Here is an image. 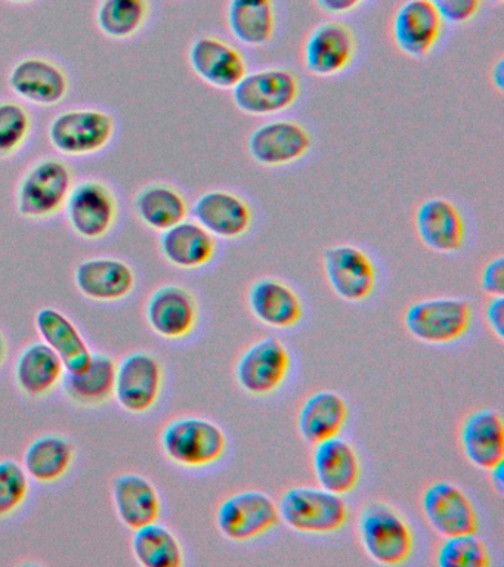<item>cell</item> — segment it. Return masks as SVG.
Returning <instances> with one entry per match:
<instances>
[{"instance_id":"cell-34","label":"cell","mask_w":504,"mask_h":567,"mask_svg":"<svg viewBox=\"0 0 504 567\" xmlns=\"http://www.w3.org/2000/svg\"><path fill=\"white\" fill-rule=\"evenodd\" d=\"M74 446L60 434H43L34 439L24 452L23 467L39 483H54L72 467Z\"/></svg>"},{"instance_id":"cell-40","label":"cell","mask_w":504,"mask_h":567,"mask_svg":"<svg viewBox=\"0 0 504 567\" xmlns=\"http://www.w3.org/2000/svg\"><path fill=\"white\" fill-rule=\"evenodd\" d=\"M482 0H440L435 4L446 24H466L480 12Z\"/></svg>"},{"instance_id":"cell-48","label":"cell","mask_w":504,"mask_h":567,"mask_svg":"<svg viewBox=\"0 0 504 567\" xmlns=\"http://www.w3.org/2000/svg\"><path fill=\"white\" fill-rule=\"evenodd\" d=\"M490 3L500 4L503 3V0H488Z\"/></svg>"},{"instance_id":"cell-38","label":"cell","mask_w":504,"mask_h":567,"mask_svg":"<svg viewBox=\"0 0 504 567\" xmlns=\"http://www.w3.org/2000/svg\"><path fill=\"white\" fill-rule=\"evenodd\" d=\"M490 563L488 549L476 534L450 536L436 549L440 567H488Z\"/></svg>"},{"instance_id":"cell-9","label":"cell","mask_w":504,"mask_h":567,"mask_svg":"<svg viewBox=\"0 0 504 567\" xmlns=\"http://www.w3.org/2000/svg\"><path fill=\"white\" fill-rule=\"evenodd\" d=\"M70 228L83 239L104 238L116 225L119 199L107 184L86 179L74 184L64 207Z\"/></svg>"},{"instance_id":"cell-8","label":"cell","mask_w":504,"mask_h":567,"mask_svg":"<svg viewBox=\"0 0 504 567\" xmlns=\"http://www.w3.org/2000/svg\"><path fill=\"white\" fill-rule=\"evenodd\" d=\"M280 523L276 501L260 491H241L227 496L216 509V526L234 543H249Z\"/></svg>"},{"instance_id":"cell-5","label":"cell","mask_w":504,"mask_h":567,"mask_svg":"<svg viewBox=\"0 0 504 567\" xmlns=\"http://www.w3.org/2000/svg\"><path fill=\"white\" fill-rule=\"evenodd\" d=\"M116 117L100 109L61 111L48 126L52 148L68 157H90L107 148L116 135Z\"/></svg>"},{"instance_id":"cell-16","label":"cell","mask_w":504,"mask_h":567,"mask_svg":"<svg viewBox=\"0 0 504 567\" xmlns=\"http://www.w3.org/2000/svg\"><path fill=\"white\" fill-rule=\"evenodd\" d=\"M444 24L435 4L429 0H405L392 18L393 43L405 56L423 60L440 42Z\"/></svg>"},{"instance_id":"cell-4","label":"cell","mask_w":504,"mask_h":567,"mask_svg":"<svg viewBox=\"0 0 504 567\" xmlns=\"http://www.w3.org/2000/svg\"><path fill=\"white\" fill-rule=\"evenodd\" d=\"M280 520L308 535L336 534L347 525L349 509L340 495L313 486H295L281 495Z\"/></svg>"},{"instance_id":"cell-39","label":"cell","mask_w":504,"mask_h":567,"mask_svg":"<svg viewBox=\"0 0 504 567\" xmlns=\"http://www.w3.org/2000/svg\"><path fill=\"white\" fill-rule=\"evenodd\" d=\"M30 482L23 465L0 461V518L11 516L28 499Z\"/></svg>"},{"instance_id":"cell-6","label":"cell","mask_w":504,"mask_h":567,"mask_svg":"<svg viewBox=\"0 0 504 567\" xmlns=\"http://www.w3.org/2000/svg\"><path fill=\"white\" fill-rule=\"evenodd\" d=\"M472 305L460 297L415 301L404 315L405 330L426 344H449L462 339L472 326Z\"/></svg>"},{"instance_id":"cell-21","label":"cell","mask_w":504,"mask_h":567,"mask_svg":"<svg viewBox=\"0 0 504 567\" xmlns=\"http://www.w3.org/2000/svg\"><path fill=\"white\" fill-rule=\"evenodd\" d=\"M414 228L420 243L435 252H455L466 243V221L450 199H424L414 213Z\"/></svg>"},{"instance_id":"cell-15","label":"cell","mask_w":504,"mask_h":567,"mask_svg":"<svg viewBox=\"0 0 504 567\" xmlns=\"http://www.w3.org/2000/svg\"><path fill=\"white\" fill-rule=\"evenodd\" d=\"M357 53L353 31L339 21L313 27L304 43L305 70L316 78H335L352 64Z\"/></svg>"},{"instance_id":"cell-31","label":"cell","mask_w":504,"mask_h":567,"mask_svg":"<svg viewBox=\"0 0 504 567\" xmlns=\"http://www.w3.org/2000/svg\"><path fill=\"white\" fill-rule=\"evenodd\" d=\"M227 25L233 38L249 48H264L276 34L274 0H229Z\"/></svg>"},{"instance_id":"cell-47","label":"cell","mask_w":504,"mask_h":567,"mask_svg":"<svg viewBox=\"0 0 504 567\" xmlns=\"http://www.w3.org/2000/svg\"><path fill=\"white\" fill-rule=\"evenodd\" d=\"M7 2L16 3V4H28L37 2V0H7Z\"/></svg>"},{"instance_id":"cell-18","label":"cell","mask_w":504,"mask_h":567,"mask_svg":"<svg viewBox=\"0 0 504 567\" xmlns=\"http://www.w3.org/2000/svg\"><path fill=\"white\" fill-rule=\"evenodd\" d=\"M188 64L202 82L223 91H233L247 73L243 53L216 35H200L194 40L188 49Z\"/></svg>"},{"instance_id":"cell-14","label":"cell","mask_w":504,"mask_h":567,"mask_svg":"<svg viewBox=\"0 0 504 567\" xmlns=\"http://www.w3.org/2000/svg\"><path fill=\"white\" fill-rule=\"evenodd\" d=\"M322 265L327 282L340 299L358 303L373 295L378 269L373 259L360 247L340 244L327 248Z\"/></svg>"},{"instance_id":"cell-36","label":"cell","mask_w":504,"mask_h":567,"mask_svg":"<svg viewBox=\"0 0 504 567\" xmlns=\"http://www.w3.org/2000/svg\"><path fill=\"white\" fill-rule=\"evenodd\" d=\"M150 12V0H100L95 12L96 27L105 38L131 39L147 24Z\"/></svg>"},{"instance_id":"cell-12","label":"cell","mask_w":504,"mask_h":567,"mask_svg":"<svg viewBox=\"0 0 504 567\" xmlns=\"http://www.w3.org/2000/svg\"><path fill=\"white\" fill-rule=\"evenodd\" d=\"M420 504L428 525L442 538L475 535L480 529L475 505L454 483H431L424 487Z\"/></svg>"},{"instance_id":"cell-46","label":"cell","mask_w":504,"mask_h":567,"mask_svg":"<svg viewBox=\"0 0 504 567\" xmlns=\"http://www.w3.org/2000/svg\"><path fill=\"white\" fill-rule=\"evenodd\" d=\"M7 358V343L6 339H3V336L0 334V367L3 365V362H6Z\"/></svg>"},{"instance_id":"cell-7","label":"cell","mask_w":504,"mask_h":567,"mask_svg":"<svg viewBox=\"0 0 504 567\" xmlns=\"http://www.w3.org/2000/svg\"><path fill=\"white\" fill-rule=\"evenodd\" d=\"M300 82L294 71L263 69L246 73L233 87V102L241 113L254 117H272L298 102Z\"/></svg>"},{"instance_id":"cell-27","label":"cell","mask_w":504,"mask_h":567,"mask_svg":"<svg viewBox=\"0 0 504 567\" xmlns=\"http://www.w3.org/2000/svg\"><path fill=\"white\" fill-rule=\"evenodd\" d=\"M34 323L43 343L50 346L63 361L65 372L78 374L90 367L94 353L78 327L63 312L55 308H43L37 313Z\"/></svg>"},{"instance_id":"cell-30","label":"cell","mask_w":504,"mask_h":567,"mask_svg":"<svg viewBox=\"0 0 504 567\" xmlns=\"http://www.w3.org/2000/svg\"><path fill=\"white\" fill-rule=\"evenodd\" d=\"M14 374L21 392L28 396L42 398L63 383L65 368L50 346L37 341L21 352Z\"/></svg>"},{"instance_id":"cell-1","label":"cell","mask_w":504,"mask_h":567,"mask_svg":"<svg viewBox=\"0 0 504 567\" xmlns=\"http://www.w3.org/2000/svg\"><path fill=\"white\" fill-rule=\"evenodd\" d=\"M74 186V173L61 158L38 159L17 186V212L25 219H51L64 210Z\"/></svg>"},{"instance_id":"cell-11","label":"cell","mask_w":504,"mask_h":567,"mask_svg":"<svg viewBox=\"0 0 504 567\" xmlns=\"http://www.w3.org/2000/svg\"><path fill=\"white\" fill-rule=\"evenodd\" d=\"M312 148L308 128L294 120H271L251 131L247 151L264 167H285L298 163Z\"/></svg>"},{"instance_id":"cell-13","label":"cell","mask_w":504,"mask_h":567,"mask_svg":"<svg viewBox=\"0 0 504 567\" xmlns=\"http://www.w3.org/2000/svg\"><path fill=\"white\" fill-rule=\"evenodd\" d=\"M163 389V367L152 353L134 352L117 363L114 398L131 414L152 411Z\"/></svg>"},{"instance_id":"cell-42","label":"cell","mask_w":504,"mask_h":567,"mask_svg":"<svg viewBox=\"0 0 504 567\" xmlns=\"http://www.w3.org/2000/svg\"><path fill=\"white\" fill-rule=\"evenodd\" d=\"M485 321L498 340L504 339V299L503 296L491 297L485 306Z\"/></svg>"},{"instance_id":"cell-2","label":"cell","mask_w":504,"mask_h":567,"mask_svg":"<svg viewBox=\"0 0 504 567\" xmlns=\"http://www.w3.org/2000/svg\"><path fill=\"white\" fill-rule=\"evenodd\" d=\"M357 527L362 549L378 565H402L413 554V529L404 516L387 503L374 501L364 505Z\"/></svg>"},{"instance_id":"cell-41","label":"cell","mask_w":504,"mask_h":567,"mask_svg":"<svg viewBox=\"0 0 504 567\" xmlns=\"http://www.w3.org/2000/svg\"><path fill=\"white\" fill-rule=\"evenodd\" d=\"M480 286L491 297L503 296L504 292V257H494L486 261L481 270Z\"/></svg>"},{"instance_id":"cell-33","label":"cell","mask_w":504,"mask_h":567,"mask_svg":"<svg viewBox=\"0 0 504 567\" xmlns=\"http://www.w3.org/2000/svg\"><path fill=\"white\" fill-rule=\"evenodd\" d=\"M117 363L104 353H94L90 367L78 374L65 372L63 388L70 401L83 406H100L114 396Z\"/></svg>"},{"instance_id":"cell-10","label":"cell","mask_w":504,"mask_h":567,"mask_svg":"<svg viewBox=\"0 0 504 567\" xmlns=\"http://www.w3.org/2000/svg\"><path fill=\"white\" fill-rule=\"evenodd\" d=\"M291 365L290 352L277 337H264L238 358L236 380L251 396H268L285 384Z\"/></svg>"},{"instance_id":"cell-28","label":"cell","mask_w":504,"mask_h":567,"mask_svg":"<svg viewBox=\"0 0 504 567\" xmlns=\"http://www.w3.org/2000/svg\"><path fill=\"white\" fill-rule=\"evenodd\" d=\"M113 503L117 517L131 530L158 520L162 513L161 495L147 477L126 473L113 482Z\"/></svg>"},{"instance_id":"cell-37","label":"cell","mask_w":504,"mask_h":567,"mask_svg":"<svg viewBox=\"0 0 504 567\" xmlns=\"http://www.w3.org/2000/svg\"><path fill=\"white\" fill-rule=\"evenodd\" d=\"M30 111L17 101H0V158L19 153L32 135Z\"/></svg>"},{"instance_id":"cell-3","label":"cell","mask_w":504,"mask_h":567,"mask_svg":"<svg viewBox=\"0 0 504 567\" xmlns=\"http://www.w3.org/2000/svg\"><path fill=\"white\" fill-rule=\"evenodd\" d=\"M161 445L172 463L185 468H205L224 458L228 442L227 434L214 421L181 416L163 429Z\"/></svg>"},{"instance_id":"cell-17","label":"cell","mask_w":504,"mask_h":567,"mask_svg":"<svg viewBox=\"0 0 504 567\" xmlns=\"http://www.w3.org/2000/svg\"><path fill=\"white\" fill-rule=\"evenodd\" d=\"M8 84L20 100L39 106H54L65 100L70 80L63 66L43 56H28L17 62Z\"/></svg>"},{"instance_id":"cell-32","label":"cell","mask_w":504,"mask_h":567,"mask_svg":"<svg viewBox=\"0 0 504 567\" xmlns=\"http://www.w3.org/2000/svg\"><path fill=\"white\" fill-rule=\"evenodd\" d=\"M134 208L138 219L147 228L163 230L187 219L188 199L175 186L167 184H148L136 193Z\"/></svg>"},{"instance_id":"cell-23","label":"cell","mask_w":504,"mask_h":567,"mask_svg":"<svg viewBox=\"0 0 504 567\" xmlns=\"http://www.w3.org/2000/svg\"><path fill=\"white\" fill-rule=\"evenodd\" d=\"M460 446L469 463L490 472L503 464L504 424L497 411L484 408L471 412L460 427Z\"/></svg>"},{"instance_id":"cell-20","label":"cell","mask_w":504,"mask_h":567,"mask_svg":"<svg viewBox=\"0 0 504 567\" xmlns=\"http://www.w3.org/2000/svg\"><path fill=\"white\" fill-rule=\"evenodd\" d=\"M194 220L220 239H237L249 233L254 210L241 195L228 189L203 193L192 207Z\"/></svg>"},{"instance_id":"cell-19","label":"cell","mask_w":504,"mask_h":567,"mask_svg":"<svg viewBox=\"0 0 504 567\" xmlns=\"http://www.w3.org/2000/svg\"><path fill=\"white\" fill-rule=\"evenodd\" d=\"M145 318L157 336L183 340L198 322V305L193 292L178 284H166L150 296Z\"/></svg>"},{"instance_id":"cell-45","label":"cell","mask_w":504,"mask_h":567,"mask_svg":"<svg viewBox=\"0 0 504 567\" xmlns=\"http://www.w3.org/2000/svg\"><path fill=\"white\" fill-rule=\"evenodd\" d=\"M490 478H491V483H493L494 489L497 491L500 495H503V492H504L503 464H498L497 467L490 470Z\"/></svg>"},{"instance_id":"cell-49","label":"cell","mask_w":504,"mask_h":567,"mask_svg":"<svg viewBox=\"0 0 504 567\" xmlns=\"http://www.w3.org/2000/svg\"><path fill=\"white\" fill-rule=\"evenodd\" d=\"M429 2L436 4L438 2H440V0H429Z\"/></svg>"},{"instance_id":"cell-35","label":"cell","mask_w":504,"mask_h":567,"mask_svg":"<svg viewBox=\"0 0 504 567\" xmlns=\"http://www.w3.org/2000/svg\"><path fill=\"white\" fill-rule=\"evenodd\" d=\"M132 553L144 567H179L184 563V551L179 539L166 526L157 522L134 530Z\"/></svg>"},{"instance_id":"cell-22","label":"cell","mask_w":504,"mask_h":567,"mask_svg":"<svg viewBox=\"0 0 504 567\" xmlns=\"http://www.w3.org/2000/svg\"><path fill=\"white\" fill-rule=\"evenodd\" d=\"M312 470L318 485L336 495L356 491L361 477V463L356 447L336 436L313 445Z\"/></svg>"},{"instance_id":"cell-26","label":"cell","mask_w":504,"mask_h":567,"mask_svg":"<svg viewBox=\"0 0 504 567\" xmlns=\"http://www.w3.org/2000/svg\"><path fill=\"white\" fill-rule=\"evenodd\" d=\"M158 248L167 264L184 270H196L209 265L216 255V238L196 220H183L163 230Z\"/></svg>"},{"instance_id":"cell-29","label":"cell","mask_w":504,"mask_h":567,"mask_svg":"<svg viewBox=\"0 0 504 567\" xmlns=\"http://www.w3.org/2000/svg\"><path fill=\"white\" fill-rule=\"evenodd\" d=\"M348 420V403L333 390H320L305 399L298 414L300 436L320 443L339 436Z\"/></svg>"},{"instance_id":"cell-25","label":"cell","mask_w":504,"mask_h":567,"mask_svg":"<svg viewBox=\"0 0 504 567\" xmlns=\"http://www.w3.org/2000/svg\"><path fill=\"white\" fill-rule=\"evenodd\" d=\"M135 272L131 265L114 257H92L79 264L74 284L86 299L119 301L126 299L135 288Z\"/></svg>"},{"instance_id":"cell-43","label":"cell","mask_w":504,"mask_h":567,"mask_svg":"<svg viewBox=\"0 0 504 567\" xmlns=\"http://www.w3.org/2000/svg\"><path fill=\"white\" fill-rule=\"evenodd\" d=\"M366 0H316L317 7L329 16H347L360 8Z\"/></svg>"},{"instance_id":"cell-24","label":"cell","mask_w":504,"mask_h":567,"mask_svg":"<svg viewBox=\"0 0 504 567\" xmlns=\"http://www.w3.org/2000/svg\"><path fill=\"white\" fill-rule=\"evenodd\" d=\"M251 315L265 326L289 330L304 318V301L298 292L281 279L260 278L247 291Z\"/></svg>"},{"instance_id":"cell-44","label":"cell","mask_w":504,"mask_h":567,"mask_svg":"<svg viewBox=\"0 0 504 567\" xmlns=\"http://www.w3.org/2000/svg\"><path fill=\"white\" fill-rule=\"evenodd\" d=\"M491 83L500 93L504 91V61L500 58L491 69Z\"/></svg>"}]
</instances>
